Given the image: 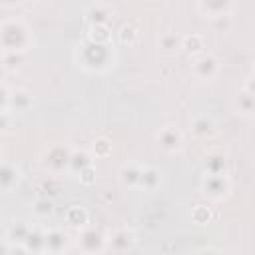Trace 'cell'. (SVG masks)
<instances>
[{"label": "cell", "mask_w": 255, "mask_h": 255, "mask_svg": "<svg viewBox=\"0 0 255 255\" xmlns=\"http://www.w3.org/2000/svg\"><path fill=\"white\" fill-rule=\"evenodd\" d=\"M161 183H163V173H161L157 167L143 163L137 189H141V191H157V189L161 187Z\"/></svg>", "instance_id": "cell-16"}, {"label": "cell", "mask_w": 255, "mask_h": 255, "mask_svg": "<svg viewBox=\"0 0 255 255\" xmlns=\"http://www.w3.org/2000/svg\"><path fill=\"white\" fill-rule=\"evenodd\" d=\"M157 48L163 54H175L181 50V34L177 32H163L157 38Z\"/></svg>", "instance_id": "cell-23"}, {"label": "cell", "mask_w": 255, "mask_h": 255, "mask_svg": "<svg viewBox=\"0 0 255 255\" xmlns=\"http://www.w3.org/2000/svg\"><path fill=\"white\" fill-rule=\"evenodd\" d=\"M86 22L88 26H94V24H110V20L114 18V8L108 6V4H92L88 10H86Z\"/></svg>", "instance_id": "cell-18"}, {"label": "cell", "mask_w": 255, "mask_h": 255, "mask_svg": "<svg viewBox=\"0 0 255 255\" xmlns=\"http://www.w3.org/2000/svg\"><path fill=\"white\" fill-rule=\"evenodd\" d=\"M141 38V30L135 22H126L118 28V40L124 44V46H135Z\"/></svg>", "instance_id": "cell-21"}, {"label": "cell", "mask_w": 255, "mask_h": 255, "mask_svg": "<svg viewBox=\"0 0 255 255\" xmlns=\"http://www.w3.org/2000/svg\"><path fill=\"white\" fill-rule=\"evenodd\" d=\"M211 22H213V26H215L217 30L227 32V30L231 28V14H227V16H219V18H213Z\"/></svg>", "instance_id": "cell-32"}, {"label": "cell", "mask_w": 255, "mask_h": 255, "mask_svg": "<svg viewBox=\"0 0 255 255\" xmlns=\"http://www.w3.org/2000/svg\"><path fill=\"white\" fill-rule=\"evenodd\" d=\"M26 54L28 52H0L2 66L10 72H16L26 64Z\"/></svg>", "instance_id": "cell-27"}, {"label": "cell", "mask_w": 255, "mask_h": 255, "mask_svg": "<svg viewBox=\"0 0 255 255\" xmlns=\"http://www.w3.org/2000/svg\"><path fill=\"white\" fill-rule=\"evenodd\" d=\"M34 46V32L22 18L0 22V52H28Z\"/></svg>", "instance_id": "cell-2"}, {"label": "cell", "mask_w": 255, "mask_h": 255, "mask_svg": "<svg viewBox=\"0 0 255 255\" xmlns=\"http://www.w3.org/2000/svg\"><path fill=\"white\" fill-rule=\"evenodd\" d=\"M141 167L143 163H137V161H128L120 167L118 171V179L122 183V187L126 189H137V183H139V175H141Z\"/></svg>", "instance_id": "cell-15"}, {"label": "cell", "mask_w": 255, "mask_h": 255, "mask_svg": "<svg viewBox=\"0 0 255 255\" xmlns=\"http://www.w3.org/2000/svg\"><path fill=\"white\" fill-rule=\"evenodd\" d=\"M24 247H26V253H44V229L32 225L24 241Z\"/></svg>", "instance_id": "cell-24"}, {"label": "cell", "mask_w": 255, "mask_h": 255, "mask_svg": "<svg viewBox=\"0 0 255 255\" xmlns=\"http://www.w3.org/2000/svg\"><path fill=\"white\" fill-rule=\"evenodd\" d=\"M30 227L32 225H28V223H24V221H16V223H12L10 227H8V231H6V239H8V243L12 245V251L16 253H26V247H24V241H26V237H28V233H30Z\"/></svg>", "instance_id": "cell-14"}, {"label": "cell", "mask_w": 255, "mask_h": 255, "mask_svg": "<svg viewBox=\"0 0 255 255\" xmlns=\"http://www.w3.org/2000/svg\"><path fill=\"white\" fill-rule=\"evenodd\" d=\"M94 175H96V165L92 163V165H88L80 175H78V179L82 181V183H86V185H90L92 181H94Z\"/></svg>", "instance_id": "cell-33"}, {"label": "cell", "mask_w": 255, "mask_h": 255, "mask_svg": "<svg viewBox=\"0 0 255 255\" xmlns=\"http://www.w3.org/2000/svg\"><path fill=\"white\" fill-rule=\"evenodd\" d=\"M233 110L237 116L251 120L255 114V88H253V72L249 70L243 84L239 86L235 98H233Z\"/></svg>", "instance_id": "cell-5"}, {"label": "cell", "mask_w": 255, "mask_h": 255, "mask_svg": "<svg viewBox=\"0 0 255 255\" xmlns=\"http://www.w3.org/2000/svg\"><path fill=\"white\" fill-rule=\"evenodd\" d=\"M74 62L78 68L90 74H106L116 66V48L110 44H98L88 38L76 44Z\"/></svg>", "instance_id": "cell-1"}, {"label": "cell", "mask_w": 255, "mask_h": 255, "mask_svg": "<svg viewBox=\"0 0 255 255\" xmlns=\"http://www.w3.org/2000/svg\"><path fill=\"white\" fill-rule=\"evenodd\" d=\"M106 239H108V235L100 227L86 223L84 227L78 229L76 247L82 253H102V251H106Z\"/></svg>", "instance_id": "cell-6"}, {"label": "cell", "mask_w": 255, "mask_h": 255, "mask_svg": "<svg viewBox=\"0 0 255 255\" xmlns=\"http://www.w3.org/2000/svg\"><path fill=\"white\" fill-rule=\"evenodd\" d=\"M92 155L94 157H108V155H112V143H110V139L98 137L94 141V145H92Z\"/></svg>", "instance_id": "cell-30"}, {"label": "cell", "mask_w": 255, "mask_h": 255, "mask_svg": "<svg viewBox=\"0 0 255 255\" xmlns=\"http://www.w3.org/2000/svg\"><path fill=\"white\" fill-rule=\"evenodd\" d=\"M32 108V94L24 88H16L10 90V98H8V110L16 116V114H24Z\"/></svg>", "instance_id": "cell-17"}, {"label": "cell", "mask_w": 255, "mask_h": 255, "mask_svg": "<svg viewBox=\"0 0 255 255\" xmlns=\"http://www.w3.org/2000/svg\"><path fill=\"white\" fill-rule=\"evenodd\" d=\"M181 50L193 58V56H197V54H201V52L207 50L205 38L201 34H197V32L185 34V36H181Z\"/></svg>", "instance_id": "cell-20"}, {"label": "cell", "mask_w": 255, "mask_h": 255, "mask_svg": "<svg viewBox=\"0 0 255 255\" xmlns=\"http://www.w3.org/2000/svg\"><path fill=\"white\" fill-rule=\"evenodd\" d=\"M199 191L207 201H223L231 193V179L227 173H203Z\"/></svg>", "instance_id": "cell-4"}, {"label": "cell", "mask_w": 255, "mask_h": 255, "mask_svg": "<svg viewBox=\"0 0 255 255\" xmlns=\"http://www.w3.org/2000/svg\"><path fill=\"white\" fill-rule=\"evenodd\" d=\"M70 153H72V147H68L64 143H54V145L46 147L42 153V165L48 171V175L60 177V175L68 173Z\"/></svg>", "instance_id": "cell-3"}, {"label": "cell", "mask_w": 255, "mask_h": 255, "mask_svg": "<svg viewBox=\"0 0 255 255\" xmlns=\"http://www.w3.org/2000/svg\"><path fill=\"white\" fill-rule=\"evenodd\" d=\"M86 38L92 42H98V44H110L112 42V30L108 24H94V26H88Z\"/></svg>", "instance_id": "cell-26"}, {"label": "cell", "mask_w": 255, "mask_h": 255, "mask_svg": "<svg viewBox=\"0 0 255 255\" xmlns=\"http://www.w3.org/2000/svg\"><path fill=\"white\" fill-rule=\"evenodd\" d=\"M22 179V169L18 163L0 159V193H10L20 185Z\"/></svg>", "instance_id": "cell-11"}, {"label": "cell", "mask_w": 255, "mask_h": 255, "mask_svg": "<svg viewBox=\"0 0 255 255\" xmlns=\"http://www.w3.org/2000/svg\"><path fill=\"white\" fill-rule=\"evenodd\" d=\"M189 70H191L195 80H199V82H213L219 76V72H221V64H219V60L213 54H209L205 50V52H201V54L191 58Z\"/></svg>", "instance_id": "cell-7"}, {"label": "cell", "mask_w": 255, "mask_h": 255, "mask_svg": "<svg viewBox=\"0 0 255 255\" xmlns=\"http://www.w3.org/2000/svg\"><path fill=\"white\" fill-rule=\"evenodd\" d=\"M191 219L197 223V225H207L213 215H211V207L209 205H203V203H197L193 209H191Z\"/></svg>", "instance_id": "cell-28"}, {"label": "cell", "mask_w": 255, "mask_h": 255, "mask_svg": "<svg viewBox=\"0 0 255 255\" xmlns=\"http://www.w3.org/2000/svg\"><path fill=\"white\" fill-rule=\"evenodd\" d=\"M14 124V114L10 110H0V135L8 133Z\"/></svg>", "instance_id": "cell-31"}, {"label": "cell", "mask_w": 255, "mask_h": 255, "mask_svg": "<svg viewBox=\"0 0 255 255\" xmlns=\"http://www.w3.org/2000/svg\"><path fill=\"white\" fill-rule=\"evenodd\" d=\"M24 0H0V4L4 6V8H16V6H20Z\"/></svg>", "instance_id": "cell-36"}, {"label": "cell", "mask_w": 255, "mask_h": 255, "mask_svg": "<svg viewBox=\"0 0 255 255\" xmlns=\"http://www.w3.org/2000/svg\"><path fill=\"white\" fill-rule=\"evenodd\" d=\"M94 163V155L86 149H72L70 153V163H68V175L78 177L88 165Z\"/></svg>", "instance_id": "cell-19"}, {"label": "cell", "mask_w": 255, "mask_h": 255, "mask_svg": "<svg viewBox=\"0 0 255 255\" xmlns=\"http://www.w3.org/2000/svg\"><path fill=\"white\" fill-rule=\"evenodd\" d=\"M183 141H185L183 131H181L177 126H173V124H167V126L159 128L157 133H155V143H157V147H159L163 153H167V155L179 153V151L183 149Z\"/></svg>", "instance_id": "cell-8"}, {"label": "cell", "mask_w": 255, "mask_h": 255, "mask_svg": "<svg viewBox=\"0 0 255 255\" xmlns=\"http://www.w3.org/2000/svg\"><path fill=\"white\" fill-rule=\"evenodd\" d=\"M189 131H191V135H193L195 139H209V137L215 135L217 124H215V120H213L211 116L199 114V116H195V118L189 122Z\"/></svg>", "instance_id": "cell-13"}, {"label": "cell", "mask_w": 255, "mask_h": 255, "mask_svg": "<svg viewBox=\"0 0 255 255\" xmlns=\"http://www.w3.org/2000/svg\"><path fill=\"white\" fill-rule=\"evenodd\" d=\"M8 98H10V88L0 82V110H8Z\"/></svg>", "instance_id": "cell-34"}, {"label": "cell", "mask_w": 255, "mask_h": 255, "mask_svg": "<svg viewBox=\"0 0 255 255\" xmlns=\"http://www.w3.org/2000/svg\"><path fill=\"white\" fill-rule=\"evenodd\" d=\"M203 173H227V157L221 151H211L203 161Z\"/></svg>", "instance_id": "cell-22"}, {"label": "cell", "mask_w": 255, "mask_h": 255, "mask_svg": "<svg viewBox=\"0 0 255 255\" xmlns=\"http://www.w3.org/2000/svg\"><path fill=\"white\" fill-rule=\"evenodd\" d=\"M72 247V237L60 227L44 229V253H66Z\"/></svg>", "instance_id": "cell-10"}, {"label": "cell", "mask_w": 255, "mask_h": 255, "mask_svg": "<svg viewBox=\"0 0 255 255\" xmlns=\"http://www.w3.org/2000/svg\"><path fill=\"white\" fill-rule=\"evenodd\" d=\"M137 247V235L131 227H116L112 233H108L106 239V251L114 253H128Z\"/></svg>", "instance_id": "cell-9"}, {"label": "cell", "mask_w": 255, "mask_h": 255, "mask_svg": "<svg viewBox=\"0 0 255 255\" xmlns=\"http://www.w3.org/2000/svg\"><path fill=\"white\" fill-rule=\"evenodd\" d=\"M0 253H14V251H12V245L8 243V239H6V237L0 241Z\"/></svg>", "instance_id": "cell-35"}, {"label": "cell", "mask_w": 255, "mask_h": 255, "mask_svg": "<svg viewBox=\"0 0 255 255\" xmlns=\"http://www.w3.org/2000/svg\"><path fill=\"white\" fill-rule=\"evenodd\" d=\"M233 6H235V0H197V10L209 20L231 14Z\"/></svg>", "instance_id": "cell-12"}, {"label": "cell", "mask_w": 255, "mask_h": 255, "mask_svg": "<svg viewBox=\"0 0 255 255\" xmlns=\"http://www.w3.org/2000/svg\"><path fill=\"white\" fill-rule=\"evenodd\" d=\"M52 211H54V203H52V199L48 195L36 197V201H34V213L38 217H48Z\"/></svg>", "instance_id": "cell-29"}, {"label": "cell", "mask_w": 255, "mask_h": 255, "mask_svg": "<svg viewBox=\"0 0 255 255\" xmlns=\"http://www.w3.org/2000/svg\"><path fill=\"white\" fill-rule=\"evenodd\" d=\"M64 219H66V223H68L70 227L80 229V227H84V225L88 223V211H86L84 207H80V205H70V207L66 209Z\"/></svg>", "instance_id": "cell-25"}]
</instances>
